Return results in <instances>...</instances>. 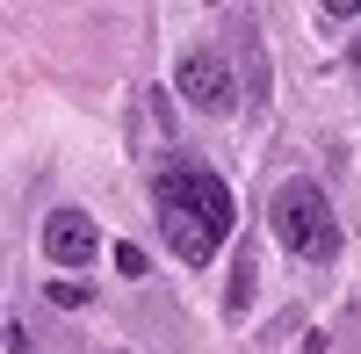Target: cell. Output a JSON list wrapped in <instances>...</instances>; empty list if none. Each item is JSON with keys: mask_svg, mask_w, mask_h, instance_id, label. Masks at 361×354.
<instances>
[{"mask_svg": "<svg viewBox=\"0 0 361 354\" xmlns=\"http://www.w3.org/2000/svg\"><path fill=\"white\" fill-rule=\"evenodd\" d=\"M116 268H123V275H130V282H137V275H145V268H152V260H145V246H116Z\"/></svg>", "mask_w": 361, "mask_h": 354, "instance_id": "6", "label": "cell"}, {"mask_svg": "<svg viewBox=\"0 0 361 354\" xmlns=\"http://www.w3.org/2000/svg\"><path fill=\"white\" fill-rule=\"evenodd\" d=\"M173 87H180V102L202 109V116H224L238 102V87H231V66H224V51L217 44H195V51H180V66H173Z\"/></svg>", "mask_w": 361, "mask_h": 354, "instance_id": "3", "label": "cell"}, {"mask_svg": "<svg viewBox=\"0 0 361 354\" xmlns=\"http://www.w3.org/2000/svg\"><path fill=\"white\" fill-rule=\"evenodd\" d=\"M152 202H159V231L180 260H209L224 246V231L238 224V202L231 188L209 173L202 159H173L159 181H152Z\"/></svg>", "mask_w": 361, "mask_h": 354, "instance_id": "1", "label": "cell"}, {"mask_svg": "<svg viewBox=\"0 0 361 354\" xmlns=\"http://www.w3.org/2000/svg\"><path fill=\"white\" fill-rule=\"evenodd\" d=\"M354 66H361V44H354Z\"/></svg>", "mask_w": 361, "mask_h": 354, "instance_id": "7", "label": "cell"}, {"mask_svg": "<svg viewBox=\"0 0 361 354\" xmlns=\"http://www.w3.org/2000/svg\"><path fill=\"white\" fill-rule=\"evenodd\" d=\"M102 253V231L87 210H51L44 217V260H58V268H94Z\"/></svg>", "mask_w": 361, "mask_h": 354, "instance_id": "4", "label": "cell"}, {"mask_svg": "<svg viewBox=\"0 0 361 354\" xmlns=\"http://www.w3.org/2000/svg\"><path fill=\"white\" fill-rule=\"evenodd\" d=\"M267 231H275L282 253H296V260H333L340 253V217H333V202H325V188L311 181V173H296V181L275 188Z\"/></svg>", "mask_w": 361, "mask_h": 354, "instance_id": "2", "label": "cell"}, {"mask_svg": "<svg viewBox=\"0 0 361 354\" xmlns=\"http://www.w3.org/2000/svg\"><path fill=\"white\" fill-rule=\"evenodd\" d=\"M246 297H253V260L238 253V268H231V311H246Z\"/></svg>", "mask_w": 361, "mask_h": 354, "instance_id": "5", "label": "cell"}]
</instances>
